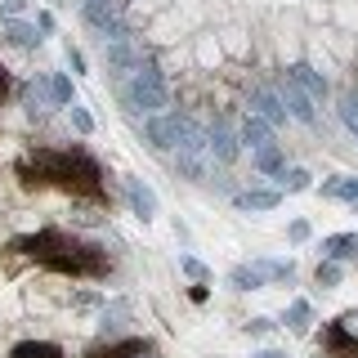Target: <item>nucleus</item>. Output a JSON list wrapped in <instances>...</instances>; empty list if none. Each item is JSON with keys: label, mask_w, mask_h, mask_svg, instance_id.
Instances as JSON below:
<instances>
[{"label": "nucleus", "mask_w": 358, "mask_h": 358, "mask_svg": "<svg viewBox=\"0 0 358 358\" xmlns=\"http://www.w3.org/2000/svg\"><path fill=\"white\" fill-rule=\"evenodd\" d=\"M9 251H18L22 260H36L41 268L67 273V278H103L108 273V251H99L94 242H81L63 229L27 233V238H18Z\"/></svg>", "instance_id": "obj_2"}, {"label": "nucleus", "mask_w": 358, "mask_h": 358, "mask_svg": "<svg viewBox=\"0 0 358 358\" xmlns=\"http://www.w3.org/2000/svg\"><path fill=\"white\" fill-rule=\"evenodd\" d=\"M313 282H318V287H336V282H341V264H336V260H322L318 273H313Z\"/></svg>", "instance_id": "obj_28"}, {"label": "nucleus", "mask_w": 358, "mask_h": 358, "mask_svg": "<svg viewBox=\"0 0 358 358\" xmlns=\"http://www.w3.org/2000/svg\"><path fill=\"white\" fill-rule=\"evenodd\" d=\"M282 108H287L296 121H305V126H313V121H318V112H313V99H309L296 81H291V76L282 81Z\"/></svg>", "instance_id": "obj_11"}, {"label": "nucleus", "mask_w": 358, "mask_h": 358, "mask_svg": "<svg viewBox=\"0 0 358 358\" xmlns=\"http://www.w3.org/2000/svg\"><path fill=\"white\" fill-rule=\"evenodd\" d=\"M287 327H296V331L309 327V300H296V305L287 309Z\"/></svg>", "instance_id": "obj_26"}, {"label": "nucleus", "mask_w": 358, "mask_h": 358, "mask_svg": "<svg viewBox=\"0 0 358 358\" xmlns=\"http://www.w3.org/2000/svg\"><path fill=\"white\" fill-rule=\"evenodd\" d=\"M175 162H179V175H188V179H201V175H206V130H201L193 117L179 121Z\"/></svg>", "instance_id": "obj_4"}, {"label": "nucleus", "mask_w": 358, "mask_h": 358, "mask_svg": "<svg viewBox=\"0 0 358 358\" xmlns=\"http://www.w3.org/2000/svg\"><path fill=\"white\" fill-rule=\"evenodd\" d=\"M206 152L215 157L220 166H229L233 157H238V139H233V130L224 126V121H210L206 126Z\"/></svg>", "instance_id": "obj_10"}, {"label": "nucleus", "mask_w": 358, "mask_h": 358, "mask_svg": "<svg viewBox=\"0 0 358 358\" xmlns=\"http://www.w3.org/2000/svg\"><path fill=\"white\" fill-rule=\"evenodd\" d=\"M242 143H251V148H264V143H273V130H268V121L260 112H251V117L242 121Z\"/></svg>", "instance_id": "obj_17"}, {"label": "nucleus", "mask_w": 358, "mask_h": 358, "mask_svg": "<svg viewBox=\"0 0 358 358\" xmlns=\"http://www.w3.org/2000/svg\"><path fill=\"white\" fill-rule=\"evenodd\" d=\"M287 76H291V81H296L300 90H305L309 99H327V81H322V72H313L309 63H296Z\"/></svg>", "instance_id": "obj_15"}, {"label": "nucleus", "mask_w": 358, "mask_h": 358, "mask_svg": "<svg viewBox=\"0 0 358 358\" xmlns=\"http://www.w3.org/2000/svg\"><path fill=\"white\" fill-rule=\"evenodd\" d=\"M67 63H72V72H85V54L72 50V45H67Z\"/></svg>", "instance_id": "obj_34"}, {"label": "nucleus", "mask_w": 358, "mask_h": 358, "mask_svg": "<svg viewBox=\"0 0 358 358\" xmlns=\"http://www.w3.org/2000/svg\"><path fill=\"white\" fill-rule=\"evenodd\" d=\"M322 350L331 358H358V309L341 313V318L322 331Z\"/></svg>", "instance_id": "obj_6"}, {"label": "nucleus", "mask_w": 358, "mask_h": 358, "mask_svg": "<svg viewBox=\"0 0 358 358\" xmlns=\"http://www.w3.org/2000/svg\"><path fill=\"white\" fill-rule=\"evenodd\" d=\"M282 188H287V193H305V188H309V171H282Z\"/></svg>", "instance_id": "obj_29"}, {"label": "nucleus", "mask_w": 358, "mask_h": 358, "mask_svg": "<svg viewBox=\"0 0 358 358\" xmlns=\"http://www.w3.org/2000/svg\"><path fill=\"white\" fill-rule=\"evenodd\" d=\"M103 59L117 76H130L134 67L143 63V54L134 50V36H117V41H103Z\"/></svg>", "instance_id": "obj_8"}, {"label": "nucleus", "mask_w": 358, "mask_h": 358, "mask_svg": "<svg viewBox=\"0 0 358 358\" xmlns=\"http://www.w3.org/2000/svg\"><path fill=\"white\" fill-rule=\"evenodd\" d=\"M50 99L59 108H67L72 103V81H67V76H50Z\"/></svg>", "instance_id": "obj_25"}, {"label": "nucleus", "mask_w": 358, "mask_h": 358, "mask_svg": "<svg viewBox=\"0 0 358 358\" xmlns=\"http://www.w3.org/2000/svg\"><path fill=\"white\" fill-rule=\"evenodd\" d=\"M85 358H162V350L152 341H112V345L90 350Z\"/></svg>", "instance_id": "obj_9"}, {"label": "nucleus", "mask_w": 358, "mask_h": 358, "mask_svg": "<svg viewBox=\"0 0 358 358\" xmlns=\"http://www.w3.org/2000/svg\"><path fill=\"white\" fill-rule=\"evenodd\" d=\"M126 197H130V210H134L143 224L157 215V197H152V188L143 184V179H126Z\"/></svg>", "instance_id": "obj_12"}, {"label": "nucleus", "mask_w": 358, "mask_h": 358, "mask_svg": "<svg viewBox=\"0 0 358 358\" xmlns=\"http://www.w3.org/2000/svg\"><path fill=\"white\" fill-rule=\"evenodd\" d=\"M322 197H336V201H350V206H358V179L354 175H336L322 184Z\"/></svg>", "instance_id": "obj_18"}, {"label": "nucleus", "mask_w": 358, "mask_h": 358, "mask_svg": "<svg viewBox=\"0 0 358 358\" xmlns=\"http://www.w3.org/2000/svg\"><path fill=\"white\" fill-rule=\"evenodd\" d=\"M246 331H251V336H268V331H273V318H251Z\"/></svg>", "instance_id": "obj_33"}, {"label": "nucleus", "mask_w": 358, "mask_h": 358, "mask_svg": "<svg viewBox=\"0 0 358 358\" xmlns=\"http://www.w3.org/2000/svg\"><path fill=\"white\" fill-rule=\"evenodd\" d=\"M5 41L18 45V50H36V45H41V27H36V22H22V18H5Z\"/></svg>", "instance_id": "obj_13"}, {"label": "nucleus", "mask_w": 358, "mask_h": 358, "mask_svg": "<svg viewBox=\"0 0 358 358\" xmlns=\"http://www.w3.org/2000/svg\"><path fill=\"white\" fill-rule=\"evenodd\" d=\"M99 322H103V336L121 331V327L130 322V305H126V300H112V305H103V313H99Z\"/></svg>", "instance_id": "obj_21"}, {"label": "nucleus", "mask_w": 358, "mask_h": 358, "mask_svg": "<svg viewBox=\"0 0 358 358\" xmlns=\"http://www.w3.org/2000/svg\"><path fill=\"white\" fill-rule=\"evenodd\" d=\"M81 14H85V22H90V27H94L103 41L130 36L126 18H121V0H81Z\"/></svg>", "instance_id": "obj_5"}, {"label": "nucleus", "mask_w": 358, "mask_h": 358, "mask_svg": "<svg viewBox=\"0 0 358 358\" xmlns=\"http://www.w3.org/2000/svg\"><path fill=\"white\" fill-rule=\"evenodd\" d=\"M341 121L350 126V134H358V94H345L341 99Z\"/></svg>", "instance_id": "obj_27"}, {"label": "nucleus", "mask_w": 358, "mask_h": 358, "mask_svg": "<svg viewBox=\"0 0 358 358\" xmlns=\"http://www.w3.org/2000/svg\"><path fill=\"white\" fill-rule=\"evenodd\" d=\"M179 121H184V112H166V117H152L143 121V134H148V143L157 152H171L175 148V139H179Z\"/></svg>", "instance_id": "obj_7"}, {"label": "nucleus", "mask_w": 358, "mask_h": 358, "mask_svg": "<svg viewBox=\"0 0 358 358\" xmlns=\"http://www.w3.org/2000/svg\"><path fill=\"white\" fill-rule=\"evenodd\" d=\"M5 85H9V81H5V67H0V99H5Z\"/></svg>", "instance_id": "obj_37"}, {"label": "nucleus", "mask_w": 358, "mask_h": 358, "mask_svg": "<svg viewBox=\"0 0 358 358\" xmlns=\"http://www.w3.org/2000/svg\"><path fill=\"white\" fill-rule=\"evenodd\" d=\"M255 171L260 175H282L287 171V157L278 143H264V148H255Z\"/></svg>", "instance_id": "obj_19"}, {"label": "nucleus", "mask_w": 358, "mask_h": 358, "mask_svg": "<svg viewBox=\"0 0 358 358\" xmlns=\"http://www.w3.org/2000/svg\"><path fill=\"white\" fill-rule=\"evenodd\" d=\"M287 233H291V242H305V238H309V224H305V220H296Z\"/></svg>", "instance_id": "obj_35"}, {"label": "nucleus", "mask_w": 358, "mask_h": 358, "mask_svg": "<svg viewBox=\"0 0 358 358\" xmlns=\"http://www.w3.org/2000/svg\"><path fill=\"white\" fill-rule=\"evenodd\" d=\"M166 99H171V94H166V76H162V67L143 59V63H139V67L130 72V85H126V103H130V108H143V112L152 117L157 108H166Z\"/></svg>", "instance_id": "obj_3"}, {"label": "nucleus", "mask_w": 358, "mask_h": 358, "mask_svg": "<svg viewBox=\"0 0 358 358\" xmlns=\"http://www.w3.org/2000/svg\"><path fill=\"white\" fill-rule=\"evenodd\" d=\"M27 9V0H0V18H18Z\"/></svg>", "instance_id": "obj_32"}, {"label": "nucleus", "mask_w": 358, "mask_h": 358, "mask_svg": "<svg viewBox=\"0 0 358 358\" xmlns=\"http://www.w3.org/2000/svg\"><path fill=\"white\" fill-rule=\"evenodd\" d=\"M251 358H287L282 350H260V354H251Z\"/></svg>", "instance_id": "obj_36"}, {"label": "nucleus", "mask_w": 358, "mask_h": 358, "mask_svg": "<svg viewBox=\"0 0 358 358\" xmlns=\"http://www.w3.org/2000/svg\"><path fill=\"white\" fill-rule=\"evenodd\" d=\"M229 282H233V291H260L264 287V273H260V264H238L229 273Z\"/></svg>", "instance_id": "obj_20"}, {"label": "nucleus", "mask_w": 358, "mask_h": 358, "mask_svg": "<svg viewBox=\"0 0 358 358\" xmlns=\"http://www.w3.org/2000/svg\"><path fill=\"white\" fill-rule=\"evenodd\" d=\"M322 255L327 260H350V255H358V233H331V238H322Z\"/></svg>", "instance_id": "obj_16"}, {"label": "nucleus", "mask_w": 358, "mask_h": 358, "mask_svg": "<svg viewBox=\"0 0 358 358\" xmlns=\"http://www.w3.org/2000/svg\"><path fill=\"white\" fill-rule=\"evenodd\" d=\"M251 103H255V112H260V117L268 121V126H282V121H287V108H282V99H273L264 85H255V90H251Z\"/></svg>", "instance_id": "obj_14"}, {"label": "nucleus", "mask_w": 358, "mask_h": 358, "mask_svg": "<svg viewBox=\"0 0 358 358\" xmlns=\"http://www.w3.org/2000/svg\"><path fill=\"white\" fill-rule=\"evenodd\" d=\"M238 206L242 210H273L278 206V193H273V188H251V193L238 197Z\"/></svg>", "instance_id": "obj_23"}, {"label": "nucleus", "mask_w": 358, "mask_h": 358, "mask_svg": "<svg viewBox=\"0 0 358 358\" xmlns=\"http://www.w3.org/2000/svg\"><path fill=\"white\" fill-rule=\"evenodd\" d=\"M18 179L27 188H63L72 197L103 201V166L85 148H31L18 157Z\"/></svg>", "instance_id": "obj_1"}, {"label": "nucleus", "mask_w": 358, "mask_h": 358, "mask_svg": "<svg viewBox=\"0 0 358 358\" xmlns=\"http://www.w3.org/2000/svg\"><path fill=\"white\" fill-rule=\"evenodd\" d=\"M255 264H260L264 282H291V278H296V264L291 260H255Z\"/></svg>", "instance_id": "obj_24"}, {"label": "nucleus", "mask_w": 358, "mask_h": 358, "mask_svg": "<svg viewBox=\"0 0 358 358\" xmlns=\"http://www.w3.org/2000/svg\"><path fill=\"white\" fill-rule=\"evenodd\" d=\"M9 358H63V350L50 345V341H22V345H14Z\"/></svg>", "instance_id": "obj_22"}, {"label": "nucleus", "mask_w": 358, "mask_h": 358, "mask_svg": "<svg viewBox=\"0 0 358 358\" xmlns=\"http://www.w3.org/2000/svg\"><path fill=\"white\" fill-rule=\"evenodd\" d=\"M72 126L81 130V134H90V130H94V121H90V112H85V108H76V103H72Z\"/></svg>", "instance_id": "obj_31"}, {"label": "nucleus", "mask_w": 358, "mask_h": 358, "mask_svg": "<svg viewBox=\"0 0 358 358\" xmlns=\"http://www.w3.org/2000/svg\"><path fill=\"white\" fill-rule=\"evenodd\" d=\"M179 264H184V273H188V278H197V282H206V264H201V260H193V255H184Z\"/></svg>", "instance_id": "obj_30"}]
</instances>
